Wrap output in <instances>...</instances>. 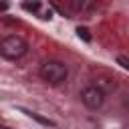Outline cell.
I'll return each mask as SVG.
<instances>
[{"instance_id": "52a82bcc", "label": "cell", "mask_w": 129, "mask_h": 129, "mask_svg": "<svg viewBox=\"0 0 129 129\" xmlns=\"http://www.w3.org/2000/svg\"><path fill=\"white\" fill-rule=\"evenodd\" d=\"M77 34H79V38H83L85 42H91V34H89V30H87V28L79 26V28H77Z\"/></svg>"}, {"instance_id": "9c48e42d", "label": "cell", "mask_w": 129, "mask_h": 129, "mask_svg": "<svg viewBox=\"0 0 129 129\" xmlns=\"http://www.w3.org/2000/svg\"><path fill=\"white\" fill-rule=\"evenodd\" d=\"M2 129H8V127H2Z\"/></svg>"}, {"instance_id": "6da1fadb", "label": "cell", "mask_w": 129, "mask_h": 129, "mask_svg": "<svg viewBox=\"0 0 129 129\" xmlns=\"http://www.w3.org/2000/svg\"><path fill=\"white\" fill-rule=\"evenodd\" d=\"M0 52H2L4 58L16 60V58L24 56V52H26V42H24L20 36H16V34L6 36V38H2V42H0Z\"/></svg>"}, {"instance_id": "ba28073f", "label": "cell", "mask_w": 129, "mask_h": 129, "mask_svg": "<svg viewBox=\"0 0 129 129\" xmlns=\"http://www.w3.org/2000/svg\"><path fill=\"white\" fill-rule=\"evenodd\" d=\"M117 62H119L123 69H127V71H129V56H123V54H119V56H117Z\"/></svg>"}, {"instance_id": "5b68a950", "label": "cell", "mask_w": 129, "mask_h": 129, "mask_svg": "<svg viewBox=\"0 0 129 129\" xmlns=\"http://www.w3.org/2000/svg\"><path fill=\"white\" fill-rule=\"evenodd\" d=\"M24 113H26L28 117H32L34 121H38V123H42V125H48V127H50V125H54V123H52L50 119H46V117H42V115H38V113H34V111H26V109H24Z\"/></svg>"}, {"instance_id": "3957f363", "label": "cell", "mask_w": 129, "mask_h": 129, "mask_svg": "<svg viewBox=\"0 0 129 129\" xmlns=\"http://www.w3.org/2000/svg\"><path fill=\"white\" fill-rule=\"evenodd\" d=\"M81 99H83V103H85L89 109H99V107L103 105V101H105V93H103L99 87L91 85V87H85V89H83Z\"/></svg>"}, {"instance_id": "277c9868", "label": "cell", "mask_w": 129, "mask_h": 129, "mask_svg": "<svg viewBox=\"0 0 129 129\" xmlns=\"http://www.w3.org/2000/svg\"><path fill=\"white\" fill-rule=\"evenodd\" d=\"M95 87H99L103 93H109V91H113V89L117 87V83H115L113 77H109V75H101V77L97 79V85H95Z\"/></svg>"}, {"instance_id": "7a4b0ae2", "label": "cell", "mask_w": 129, "mask_h": 129, "mask_svg": "<svg viewBox=\"0 0 129 129\" xmlns=\"http://www.w3.org/2000/svg\"><path fill=\"white\" fill-rule=\"evenodd\" d=\"M38 73L50 85H58V83H62L67 79V67L60 60H46V62H42Z\"/></svg>"}, {"instance_id": "8992f818", "label": "cell", "mask_w": 129, "mask_h": 129, "mask_svg": "<svg viewBox=\"0 0 129 129\" xmlns=\"http://www.w3.org/2000/svg\"><path fill=\"white\" fill-rule=\"evenodd\" d=\"M24 8H26L28 12H36V14H38V12L42 10V2H38V0H34V2H26Z\"/></svg>"}]
</instances>
